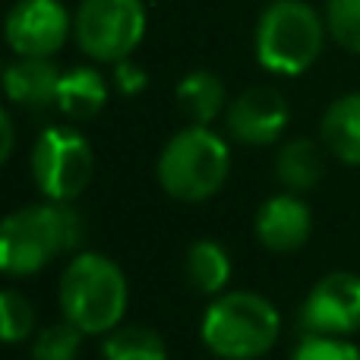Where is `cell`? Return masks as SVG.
Segmentation results:
<instances>
[{
	"label": "cell",
	"instance_id": "5b68a950",
	"mask_svg": "<svg viewBox=\"0 0 360 360\" xmlns=\"http://www.w3.org/2000/svg\"><path fill=\"white\" fill-rule=\"evenodd\" d=\"M278 329V310L262 294L228 291L205 313L202 342L221 360H256L275 345Z\"/></svg>",
	"mask_w": 360,
	"mask_h": 360
},
{
	"label": "cell",
	"instance_id": "ba28073f",
	"mask_svg": "<svg viewBox=\"0 0 360 360\" xmlns=\"http://www.w3.org/2000/svg\"><path fill=\"white\" fill-rule=\"evenodd\" d=\"M4 35L16 57H54L73 35V19L60 0H16Z\"/></svg>",
	"mask_w": 360,
	"mask_h": 360
},
{
	"label": "cell",
	"instance_id": "8fae6325",
	"mask_svg": "<svg viewBox=\"0 0 360 360\" xmlns=\"http://www.w3.org/2000/svg\"><path fill=\"white\" fill-rule=\"evenodd\" d=\"M313 218L310 205L294 193H281L259 205L256 212V237L272 253H294L310 240Z\"/></svg>",
	"mask_w": 360,
	"mask_h": 360
},
{
	"label": "cell",
	"instance_id": "6da1fadb",
	"mask_svg": "<svg viewBox=\"0 0 360 360\" xmlns=\"http://www.w3.org/2000/svg\"><path fill=\"white\" fill-rule=\"evenodd\" d=\"M86 240V221L67 202H41L13 212L0 228V269L6 275H35L51 259Z\"/></svg>",
	"mask_w": 360,
	"mask_h": 360
},
{
	"label": "cell",
	"instance_id": "e0dca14e",
	"mask_svg": "<svg viewBox=\"0 0 360 360\" xmlns=\"http://www.w3.org/2000/svg\"><path fill=\"white\" fill-rule=\"evenodd\" d=\"M186 281L202 294H218L231 278V256L221 243L196 240L186 250Z\"/></svg>",
	"mask_w": 360,
	"mask_h": 360
},
{
	"label": "cell",
	"instance_id": "44dd1931",
	"mask_svg": "<svg viewBox=\"0 0 360 360\" xmlns=\"http://www.w3.org/2000/svg\"><path fill=\"white\" fill-rule=\"evenodd\" d=\"M0 319H4V342H10V345L25 342L32 335V329H35V310L13 288H6L0 294Z\"/></svg>",
	"mask_w": 360,
	"mask_h": 360
},
{
	"label": "cell",
	"instance_id": "2e32d148",
	"mask_svg": "<svg viewBox=\"0 0 360 360\" xmlns=\"http://www.w3.org/2000/svg\"><path fill=\"white\" fill-rule=\"evenodd\" d=\"M326 158L313 139H291L275 155V177L291 193H307L323 180Z\"/></svg>",
	"mask_w": 360,
	"mask_h": 360
},
{
	"label": "cell",
	"instance_id": "52a82bcc",
	"mask_svg": "<svg viewBox=\"0 0 360 360\" xmlns=\"http://www.w3.org/2000/svg\"><path fill=\"white\" fill-rule=\"evenodd\" d=\"M95 174L92 146L73 127H48L32 149V177L51 202H70Z\"/></svg>",
	"mask_w": 360,
	"mask_h": 360
},
{
	"label": "cell",
	"instance_id": "9c48e42d",
	"mask_svg": "<svg viewBox=\"0 0 360 360\" xmlns=\"http://www.w3.org/2000/svg\"><path fill=\"white\" fill-rule=\"evenodd\" d=\"M300 326L307 335L342 338L360 329V275L329 272L313 285L300 307Z\"/></svg>",
	"mask_w": 360,
	"mask_h": 360
},
{
	"label": "cell",
	"instance_id": "277c9868",
	"mask_svg": "<svg viewBox=\"0 0 360 360\" xmlns=\"http://www.w3.org/2000/svg\"><path fill=\"white\" fill-rule=\"evenodd\" d=\"M158 184L180 202H202L224 186L231 171V152L209 127H184L165 143L158 155Z\"/></svg>",
	"mask_w": 360,
	"mask_h": 360
},
{
	"label": "cell",
	"instance_id": "7a4b0ae2",
	"mask_svg": "<svg viewBox=\"0 0 360 360\" xmlns=\"http://www.w3.org/2000/svg\"><path fill=\"white\" fill-rule=\"evenodd\" d=\"M127 278L101 253H79L60 275V310L82 335H108L127 313Z\"/></svg>",
	"mask_w": 360,
	"mask_h": 360
},
{
	"label": "cell",
	"instance_id": "7402d4cb",
	"mask_svg": "<svg viewBox=\"0 0 360 360\" xmlns=\"http://www.w3.org/2000/svg\"><path fill=\"white\" fill-rule=\"evenodd\" d=\"M291 360H360V348H354L345 338L329 335H307L304 342L294 348Z\"/></svg>",
	"mask_w": 360,
	"mask_h": 360
},
{
	"label": "cell",
	"instance_id": "9a60e30c",
	"mask_svg": "<svg viewBox=\"0 0 360 360\" xmlns=\"http://www.w3.org/2000/svg\"><path fill=\"white\" fill-rule=\"evenodd\" d=\"M108 82L95 67H73L60 76L57 86V108L73 120H89L105 108Z\"/></svg>",
	"mask_w": 360,
	"mask_h": 360
},
{
	"label": "cell",
	"instance_id": "d6986e66",
	"mask_svg": "<svg viewBox=\"0 0 360 360\" xmlns=\"http://www.w3.org/2000/svg\"><path fill=\"white\" fill-rule=\"evenodd\" d=\"M326 29L338 48L360 54V0H329L326 4Z\"/></svg>",
	"mask_w": 360,
	"mask_h": 360
},
{
	"label": "cell",
	"instance_id": "30bf717a",
	"mask_svg": "<svg viewBox=\"0 0 360 360\" xmlns=\"http://www.w3.org/2000/svg\"><path fill=\"white\" fill-rule=\"evenodd\" d=\"M288 101L278 89L253 86L240 92L224 111L228 133L243 146H272L288 127Z\"/></svg>",
	"mask_w": 360,
	"mask_h": 360
},
{
	"label": "cell",
	"instance_id": "ffe728a7",
	"mask_svg": "<svg viewBox=\"0 0 360 360\" xmlns=\"http://www.w3.org/2000/svg\"><path fill=\"white\" fill-rule=\"evenodd\" d=\"M82 332L73 323H57L38 332L35 345H32V360H73L79 354Z\"/></svg>",
	"mask_w": 360,
	"mask_h": 360
},
{
	"label": "cell",
	"instance_id": "8992f818",
	"mask_svg": "<svg viewBox=\"0 0 360 360\" xmlns=\"http://www.w3.org/2000/svg\"><path fill=\"white\" fill-rule=\"evenodd\" d=\"M73 38L86 57L120 63L146 38L143 0H82L73 16Z\"/></svg>",
	"mask_w": 360,
	"mask_h": 360
},
{
	"label": "cell",
	"instance_id": "7c38bea8",
	"mask_svg": "<svg viewBox=\"0 0 360 360\" xmlns=\"http://www.w3.org/2000/svg\"><path fill=\"white\" fill-rule=\"evenodd\" d=\"M60 70L51 63V57H16L4 70L6 98L19 108H41L57 105V86H60Z\"/></svg>",
	"mask_w": 360,
	"mask_h": 360
},
{
	"label": "cell",
	"instance_id": "603a6c76",
	"mask_svg": "<svg viewBox=\"0 0 360 360\" xmlns=\"http://www.w3.org/2000/svg\"><path fill=\"white\" fill-rule=\"evenodd\" d=\"M114 86H117L124 95H139L146 86H149V76H146V70L139 67L133 57H127V60L114 63Z\"/></svg>",
	"mask_w": 360,
	"mask_h": 360
},
{
	"label": "cell",
	"instance_id": "5bb4252c",
	"mask_svg": "<svg viewBox=\"0 0 360 360\" xmlns=\"http://www.w3.org/2000/svg\"><path fill=\"white\" fill-rule=\"evenodd\" d=\"M323 143L338 162L360 165V92L342 95L323 114Z\"/></svg>",
	"mask_w": 360,
	"mask_h": 360
},
{
	"label": "cell",
	"instance_id": "4fadbf2b",
	"mask_svg": "<svg viewBox=\"0 0 360 360\" xmlns=\"http://www.w3.org/2000/svg\"><path fill=\"white\" fill-rule=\"evenodd\" d=\"M174 98H177L180 114L196 127H209L224 111V105H228L224 82L212 70H193V73H186L177 82Z\"/></svg>",
	"mask_w": 360,
	"mask_h": 360
},
{
	"label": "cell",
	"instance_id": "3957f363",
	"mask_svg": "<svg viewBox=\"0 0 360 360\" xmlns=\"http://www.w3.org/2000/svg\"><path fill=\"white\" fill-rule=\"evenodd\" d=\"M326 19L304 0H272L256 22L253 48L262 70L300 76L319 60L326 44Z\"/></svg>",
	"mask_w": 360,
	"mask_h": 360
},
{
	"label": "cell",
	"instance_id": "cb8c5ba5",
	"mask_svg": "<svg viewBox=\"0 0 360 360\" xmlns=\"http://www.w3.org/2000/svg\"><path fill=\"white\" fill-rule=\"evenodd\" d=\"M13 143H16L13 117H10V111H4V114H0V162H10V155H13Z\"/></svg>",
	"mask_w": 360,
	"mask_h": 360
},
{
	"label": "cell",
	"instance_id": "ac0fdd59",
	"mask_svg": "<svg viewBox=\"0 0 360 360\" xmlns=\"http://www.w3.org/2000/svg\"><path fill=\"white\" fill-rule=\"evenodd\" d=\"M101 354H105V360H168V348H165V338L155 329L117 326L114 332H108Z\"/></svg>",
	"mask_w": 360,
	"mask_h": 360
}]
</instances>
